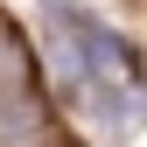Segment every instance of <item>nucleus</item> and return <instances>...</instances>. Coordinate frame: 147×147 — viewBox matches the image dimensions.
I'll use <instances>...</instances> for the list:
<instances>
[{
  "instance_id": "1",
  "label": "nucleus",
  "mask_w": 147,
  "mask_h": 147,
  "mask_svg": "<svg viewBox=\"0 0 147 147\" xmlns=\"http://www.w3.org/2000/svg\"><path fill=\"white\" fill-rule=\"evenodd\" d=\"M0 147H49V105L35 91H0Z\"/></svg>"
},
{
  "instance_id": "2",
  "label": "nucleus",
  "mask_w": 147,
  "mask_h": 147,
  "mask_svg": "<svg viewBox=\"0 0 147 147\" xmlns=\"http://www.w3.org/2000/svg\"><path fill=\"white\" fill-rule=\"evenodd\" d=\"M84 49H91V77H105V84H140V56H133L105 21H91V14H84Z\"/></svg>"
},
{
  "instance_id": "3",
  "label": "nucleus",
  "mask_w": 147,
  "mask_h": 147,
  "mask_svg": "<svg viewBox=\"0 0 147 147\" xmlns=\"http://www.w3.org/2000/svg\"><path fill=\"white\" fill-rule=\"evenodd\" d=\"M21 77H28V42H21L14 28H0V84L21 91Z\"/></svg>"
}]
</instances>
